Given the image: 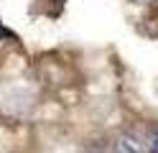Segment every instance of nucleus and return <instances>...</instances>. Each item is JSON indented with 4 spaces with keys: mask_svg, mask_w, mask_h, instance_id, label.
Instances as JSON below:
<instances>
[{
    "mask_svg": "<svg viewBox=\"0 0 158 153\" xmlns=\"http://www.w3.org/2000/svg\"><path fill=\"white\" fill-rule=\"evenodd\" d=\"M115 153H145V143L135 133H125L115 143Z\"/></svg>",
    "mask_w": 158,
    "mask_h": 153,
    "instance_id": "f257e3e1",
    "label": "nucleus"
},
{
    "mask_svg": "<svg viewBox=\"0 0 158 153\" xmlns=\"http://www.w3.org/2000/svg\"><path fill=\"white\" fill-rule=\"evenodd\" d=\"M148 151H151V153H158V133L153 135V140H151V146H148Z\"/></svg>",
    "mask_w": 158,
    "mask_h": 153,
    "instance_id": "f03ea898",
    "label": "nucleus"
}]
</instances>
